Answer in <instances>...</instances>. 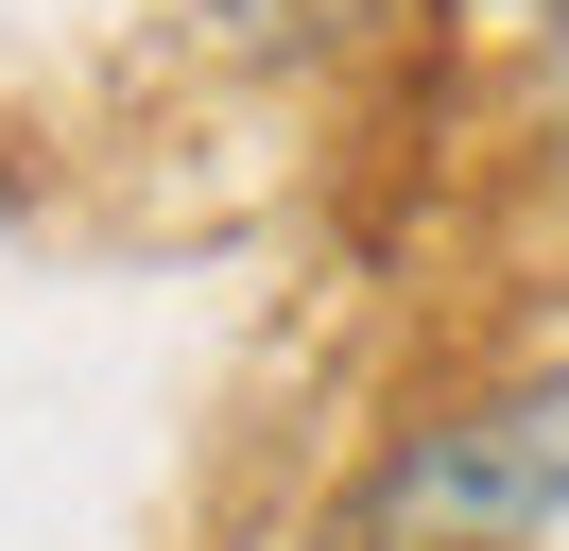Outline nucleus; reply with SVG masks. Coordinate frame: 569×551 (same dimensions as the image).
I'll return each mask as SVG.
<instances>
[{
	"label": "nucleus",
	"instance_id": "obj_1",
	"mask_svg": "<svg viewBox=\"0 0 569 551\" xmlns=\"http://www.w3.org/2000/svg\"><path fill=\"white\" fill-rule=\"evenodd\" d=\"M569 517V344L483 397H449L380 482H362V534L380 551H535Z\"/></svg>",
	"mask_w": 569,
	"mask_h": 551
},
{
	"label": "nucleus",
	"instance_id": "obj_2",
	"mask_svg": "<svg viewBox=\"0 0 569 551\" xmlns=\"http://www.w3.org/2000/svg\"><path fill=\"white\" fill-rule=\"evenodd\" d=\"M500 52H518V138H535V172L569 190V0H535Z\"/></svg>",
	"mask_w": 569,
	"mask_h": 551
},
{
	"label": "nucleus",
	"instance_id": "obj_3",
	"mask_svg": "<svg viewBox=\"0 0 569 551\" xmlns=\"http://www.w3.org/2000/svg\"><path fill=\"white\" fill-rule=\"evenodd\" d=\"M449 18H466V34H518V18H535V0H449Z\"/></svg>",
	"mask_w": 569,
	"mask_h": 551
}]
</instances>
